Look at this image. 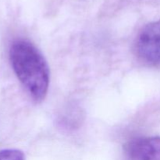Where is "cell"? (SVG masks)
Instances as JSON below:
<instances>
[{
	"instance_id": "1",
	"label": "cell",
	"mask_w": 160,
	"mask_h": 160,
	"mask_svg": "<svg viewBox=\"0 0 160 160\" xmlns=\"http://www.w3.org/2000/svg\"><path fill=\"white\" fill-rule=\"evenodd\" d=\"M9 59L19 81L36 102L45 98L49 84V68L45 57L31 42L17 40L9 50Z\"/></svg>"
},
{
	"instance_id": "2",
	"label": "cell",
	"mask_w": 160,
	"mask_h": 160,
	"mask_svg": "<svg viewBox=\"0 0 160 160\" xmlns=\"http://www.w3.org/2000/svg\"><path fill=\"white\" fill-rule=\"evenodd\" d=\"M138 57L148 65H160V20L145 25L135 43Z\"/></svg>"
},
{
	"instance_id": "3",
	"label": "cell",
	"mask_w": 160,
	"mask_h": 160,
	"mask_svg": "<svg viewBox=\"0 0 160 160\" xmlns=\"http://www.w3.org/2000/svg\"><path fill=\"white\" fill-rule=\"evenodd\" d=\"M124 149L131 160H160V137L133 139L125 145Z\"/></svg>"
},
{
	"instance_id": "4",
	"label": "cell",
	"mask_w": 160,
	"mask_h": 160,
	"mask_svg": "<svg viewBox=\"0 0 160 160\" xmlns=\"http://www.w3.org/2000/svg\"><path fill=\"white\" fill-rule=\"evenodd\" d=\"M0 160H25V156L20 150L1 149Z\"/></svg>"
}]
</instances>
